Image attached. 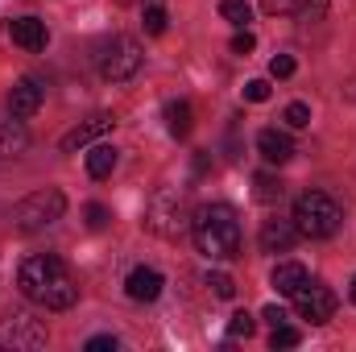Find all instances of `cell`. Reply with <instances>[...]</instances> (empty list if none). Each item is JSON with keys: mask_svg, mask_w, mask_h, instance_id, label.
I'll return each instance as SVG.
<instances>
[{"mask_svg": "<svg viewBox=\"0 0 356 352\" xmlns=\"http://www.w3.org/2000/svg\"><path fill=\"white\" fill-rule=\"evenodd\" d=\"M17 290L33 303V307H46V311H71L79 303V282L75 273L67 269L63 257L54 253H33L21 262L17 273Z\"/></svg>", "mask_w": 356, "mask_h": 352, "instance_id": "cell-1", "label": "cell"}, {"mask_svg": "<svg viewBox=\"0 0 356 352\" xmlns=\"http://www.w3.org/2000/svg\"><path fill=\"white\" fill-rule=\"evenodd\" d=\"M191 237L207 262H232L241 257V220L228 203H203L191 216Z\"/></svg>", "mask_w": 356, "mask_h": 352, "instance_id": "cell-2", "label": "cell"}, {"mask_svg": "<svg viewBox=\"0 0 356 352\" xmlns=\"http://www.w3.org/2000/svg\"><path fill=\"white\" fill-rule=\"evenodd\" d=\"M191 216H195L191 211V199L178 186H158L149 195V203H145V228L154 237H162V241H178L191 228Z\"/></svg>", "mask_w": 356, "mask_h": 352, "instance_id": "cell-3", "label": "cell"}, {"mask_svg": "<svg viewBox=\"0 0 356 352\" xmlns=\"http://www.w3.org/2000/svg\"><path fill=\"white\" fill-rule=\"evenodd\" d=\"M290 220H294L298 237L323 241V237H336V232H340L344 211H340V203H336L332 195H323V191H307V195L294 199V216H290Z\"/></svg>", "mask_w": 356, "mask_h": 352, "instance_id": "cell-4", "label": "cell"}, {"mask_svg": "<svg viewBox=\"0 0 356 352\" xmlns=\"http://www.w3.org/2000/svg\"><path fill=\"white\" fill-rule=\"evenodd\" d=\"M141 63H145V54H141L137 38H129V33L108 38V42L99 46V54H95V67H99V75H104L108 83H129V79L141 71Z\"/></svg>", "mask_w": 356, "mask_h": 352, "instance_id": "cell-5", "label": "cell"}, {"mask_svg": "<svg viewBox=\"0 0 356 352\" xmlns=\"http://www.w3.org/2000/svg\"><path fill=\"white\" fill-rule=\"evenodd\" d=\"M63 211H67V195H63L58 186H42V191L25 195L13 216H17V228H21V232H42V228H50V224H58Z\"/></svg>", "mask_w": 356, "mask_h": 352, "instance_id": "cell-6", "label": "cell"}, {"mask_svg": "<svg viewBox=\"0 0 356 352\" xmlns=\"http://www.w3.org/2000/svg\"><path fill=\"white\" fill-rule=\"evenodd\" d=\"M0 340L13 349H42L46 344V323L33 319L29 311H8L0 319Z\"/></svg>", "mask_w": 356, "mask_h": 352, "instance_id": "cell-7", "label": "cell"}, {"mask_svg": "<svg viewBox=\"0 0 356 352\" xmlns=\"http://www.w3.org/2000/svg\"><path fill=\"white\" fill-rule=\"evenodd\" d=\"M336 294L327 290V286H319V282H307L298 294H294V311L302 315V319H311V323H327L332 315H336Z\"/></svg>", "mask_w": 356, "mask_h": 352, "instance_id": "cell-8", "label": "cell"}, {"mask_svg": "<svg viewBox=\"0 0 356 352\" xmlns=\"http://www.w3.org/2000/svg\"><path fill=\"white\" fill-rule=\"evenodd\" d=\"M116 129V116L112 112H95L91 120H83V125H75L67 137H63V154H79V150H88V145H95L104 133H112Z\"/></svg>", "mask_w": 356, "mask_h": 352, "instance_id": "cell-9", "label": "cell"}, {"mask_svg": "<svg viewBox=\"0 0 356 352\" xmlns=\"http://www.w3.org/2000/svg\"><path fill=\"white\" fill-rule=\"evenodd\" d=\"M42 104H46V88H42L33 75L17 79V83H13V91H8V112H13L17 120L38 116V112H42Z\"/></svg>", "mask_w": 356, "mask_h": 352, "instance_id": "cell-10", "label": "cell"}, {"mask_svg": "<svg viewBox=\"0 0 356 352\" xmlns=\"http://www.w3.org/2000/svg\"><path fill=\"white\" fill-rule=\"evenodd\" d=\"M162 273L154 269V265H137V269H129V278H124V294L133 298V303H154L158 294H162Z\"/></svg>", "mask_w": 356, "mask_h": 352, "instance_id": "cell-11", "label": "cell"}, {"mask_svg": "<svg viewBox=\"0 0 356 352\" xmlns=\"http://www.w3.org/2000/svg\"><path fill=\"white\" fill-rule=\"evenodd\" d=\"M8 33H13V42H17L21 50H29V54L46 50V42H50V29H46V21H38V17H17V21H8Z\"/></svg>", "mask_w": 356, "mask_h": 352, "instance_id": "cell-12", "label": "cell"}, {"mask_svg": "<svg viewBox=\"0 0 356 352\" xmlns=\"http://www.w3.org/2000/svg\"><path fill=\"white\" fill-rule=\"evenodd\" d=\"M257 154L266 158L269 166H286V162L294 158V141H290V133H282V129H261V133H257Z\"/></svg>", "mask_w": 356, "mask_h": 352, "instance_id": "cell-13", "label": "cell"}, {"mask_svg": "<svg viewBox=\"0 0 356 352\" xmlns=\"http://www.w3.org/2000/svg\"><path fill=\"white\" fill-rule=\"evenodd\" d=\"M294 241H298L294 220H266V228H261V249L266 253H290Z\"/></svg>", "mask_w": 356, "mask_h": 352, "instance_id": "cell-14", "label": "cell"}, {"mask_svg": "<svg viewBox=\"0 0 356 352\" xmlns=\"http://www.w3.org/2000/svg\"><path fill=\"white\" fill-rule=\"evenodd\" d=\"M269 282H273V290L277 294H286V298H294L311 278H307V269L298 262H282V265H273V273H269Z\"/></svg>", "mask_w": 356, "mask_h": 352, "instance_id": "cell-15", "label": "cell"}, {"mask_svg": "<svg viewBox=\"0 0 356 352\" xmlns=\"http://www.w3.org/2000/svg\"><path fill=\"white\" fill-rule=\"evenodd\" d=\"M29 150V133H25V125L13 116V120H0V162H8V158H21Z\"/></svg>", "mask_w": 356, "mask_h": 352, "instance_id": "cell-16", "label": "cell"}, {"mask_svg": "<svg viewBox=\"0 0 356 352\" xmlns=\"http://www.w3.org/2000/svg\"><path fill=\"white\" fill-rule=\"evenodd\" d=\"M116 150L112 145H104V141H95V145H88V175L91 178H112V170H116Z\"/></svg>", "mask_w": 356, "mask_h": 352, "instance_id": "cell-17", "label": "cell"}, {"mask_svg": "<svg viewBox=\"0 0 356 352\" xmlns=\"http://www.w3.org/2000/svg\"><path fill=\"white\" fill-rule=\"evenodd\" d=\"M191 125H195L191 104H186V99H170V104H166V129H170V137H186Z\"/></svg>", "mask_w": 356, "mask_h": 352, "instance_id": "cell-18", "label": "cell"}, {"mask_svg": "<svg viewBox=\"0 0 356 352\" xmlns=\"http://www.w3.org/2000/svg\"><path fill=\"white\" fill-rule=\"evenodd\" d=\"M282 195H286L282 178H273V175H257L253 178V199H257V203H277Z\"/></svg>", "mask_w": 356, "mask_h": 352, "instance_id": "cell-19", "label": "cell"}, {"mask_svg": "<svg viewBox=\"0 0 356 352\" xmlns=\"http://www.w3.org/2000/svg\"><path fill=\"white\" fill-rule=\"evenodd\" d=\"M220 17H224V21H232L236 29H249L253 8H249V0H220Z\"/></svg>", "mask_w": 356, "mask_h": 352, "instance_id": "cell-20", "label": "cell"}, {"mask_svg": "<svg viewBox=\"0 0 356 352\" xmlns=\"http://www.w3.org/2000/svg\"><path fill=\"white\" fill-rule=\"evenodd\" d=\"M141 25H145V33H166V8L162 4H145L141 8Z\"/></svg>", "mask_w": 356, "mask_h": 352, "instance_id": "cell-21", "label": "cell"}, {"mask_svg": "<svg viewBox=\"0 0 356 352\" xmlns=\"http://www.w3.org/2000/svg\"><path fill=\"white\" fill-rule=\"evenodd\" d=\"M282 120H286L290 129H307V125H311V108H307L302 99H294V104H286V112H282Z\"/></svg>", "mask_w": 356, "mask_h": 352, "instance_id": "cell-22", "label": "cell"}, {"mask_svg": "<svg viewBox=\"0 0 356 352\" xmlns=\"http://www.w3.org/2000/svg\"><path fill=\"white\" fill-rule=\"evenodd\" d=\"M294 17H298L302 25H315V21H323V17H327V0H302Z\"/></svg>", "mask_w": 356, "mask_h": 352, "instance_id": "cell-23", "label": "cell"}, {"mask_svg": "<svg viewBox=\"0 0 356 352\" xmlns=\"http://www.w3.org/2000/svg\"><path fill=\"white\" fill-rule=\"evenodd\" d=\"M298 340H302V336H298L294 328H286V323H277V328L269 332V349L273 352L277 349H298Z\"/></svg>", "mask_w": 356, "mask_h": 352, "instance_id": "cell-24", "label": "cell"}, {"mask_svg": "<svg viewBox=\"0 0 356 352\" xmlns=\"http://www.w3.org/2000/svg\"><path fill=\"white\" fill-rule=\"evenodd\" d=\"M207 286H211V294H216V298H232V294H236V282H232L228 273H220V269H211V273H207Z\"/></svg>", "mask_w": 356, "mask_h": 352, "instance_id": "cell-25", "label": "cell"}, {"mask_svg": "<svg viewBox=\"0 0 356 352\" xmlns=\"http://www.w3.org/2000/svg\"><path fill=\"white\" fill-rule=\"evenodd\" d=\"M253 332H257V319H253L249 311H236V315L228 319V336H245V340H249Z\"/></svg>", "mask_w": 356, "mask_h": 352, "instance_id": "cell-26", "label": "cell"}, {"mask_svg": "<svg viewBox=\"0 0 356 352\" xmlns=\"http://www.w3.org/2000/svg\"><path fill=\"white\" fill-rule=\"evenodd\" d=\"M298 4L302 0H261V8L269 17H290V13H298Z\"/></svg>", "mask_w": 356, "mask_h": 352, "instance_id": "cell-27", "label": "cell"}, {"mask_svg": "<svg viewBox=\"0 0 356 352\" xmlns=\"http://www.w3.org/2000/svg\"><path fill=\"white\" fill-rule=\"evenodd\" d=\"M269 75H273V79H290V75H294V58H290V54H273Z\"/></svg>", "mask_w": 356, "mask_h": 352, "instance_id": "cell-28", "label": "cell"}, {"mask_svg": "<svg viewBox=\"0 0 356 352\" xmlns=\"http://www.w3.org/2000/svg\"><path fill=\"white\" fill-rule=\"evenodd\" d=\"M245 99H249V104H266L269 99V83L266 79H249V83H245Z\"/></svg>", "mask_w": 356, "mask_h": 352, "instance_id": "cell-29", "label": "cell"}, {"mask_svg": "<svg viewBox=\"0 0 356 352\" xmlns=\"http://www.w3.org/2000/svg\"><path fill=\"white\" fill-rule=\"evenodd\" d=\"M257 50V38L249 33V29H241L236 38H232V54H253Z\"/></svg>", "mask_w": 356, "mask_h": 352, "instance_id": "cell-30", "label": "cell"}, {"mask_svg": "<svg viewBox=\"0 0 356 352\" xmlns=\"http://www.w3.org/2000/svg\"><path fill=\"white\" fill-rule=\"evenodd\" d=\"M108 220H112V211L104 203H88V228H104Z\"/></svg>", "mask_w": 356, "mask_h": 352, "instance_id": "cell-31", "label": "cell"}, {"mask_svg": "<svg viewBox=\"0 0 356 352\" xmlns=\"http://www.w3.org/2000/svg\"><path fill=\"white\" fill-rule=\"evenodd\" d=\"M116 349H120L116 336H91L88 340V352H116Z\"/></svg>", "mask_w": 356, "mask_h": 352, "instance_id": "cell-32", "label": "cell"}, {"mask_svg": "<svg viewBox=\"0 0 356 352\" xmlns=\"http://www.w3.org/2000/svg\"><path fill=\"white\" fill-rule=\"evenodd\" d=\"M261 319H266L269 328H277V323H286V311H282V307H266V311H261Z\"/></svg>", "mask_w": 356, "mask_h": 352, "instance_id": "cell-33", "label": "cell"}, {"mask_svg": "<svg viewBox=\"0 0 356 352\" xmlns=\"http://www.w3.org/2000/svg\"><path fill=\"white\" fill-rule=\"evenodd\" d=\"M207 166H211V158L199 150V154H195V175H207Z\"/></svg>", "mask_w": 356, "mask_h": 352, "instance_id": "cell-34", "label": "cell"}, {"mask_svg": "<svg viewBox=\"0 0 356 352\" xmlns=\"http://www.w3.org/2000/svg\"><path fill=\"white\" fill-rule=\"evenodd\" d=\"M348 298H353V303H356V278H353V282H348Z\"/></svg>", "mask_w": 356, "mask_h": 352, "instance_id": "cell-35", "label": "cell"}, {"mask_svg": "<svg viewBox=\"0 0 356 352\" xmlns=\"http://www.w3.org/2000/svg\"><path fill=\"white\" fill-rule=\"evenodd\" d=\"M116 4H129V0H116Z\"/></svg>", "mask_w": 356, "mask_h": 352, "instance_id": "cell-36", "label": "cell"}]
</instances>
